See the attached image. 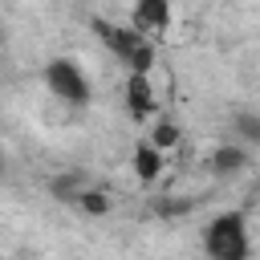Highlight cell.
<instances>
[{"label": "cell", "instance_id": "1", "mask_svg": "<svg viewBox=\"0 0 260 260\" xmlns=\"http://www.w3.org/2000/svg\"><path fill=\"white\" fill-rule=\"evenodd\" d=\"M93 32H98V37L106 41V49L126 65V73L150 77L154 61H158V49H154V41H150V37L134 32L130 24H114V20H106V16H93Z\"/></svg>", "mask_w": 260, "mask_h": 260}, {"label": "cell", "instance_id": "2", "mask_svg": "<svg viewBox=\"0 0 260 260\" xmlns=\"http://www.w3.org/2000/svg\"><path fill=\"white\" fill-rule=\"evenodd\" d=\"M203 252H207V260H248L252 256L248 215L236 211V207L215 211L203 228Z\"/></svg>", "mask_w": 260, "mask_h": 260}, {"label": "cell", "instance_id": "3", "mask_svg": "<svg viewBox=\"0 0 260 260\" xmlns=\"http://www.w3.org/2000/svg\"><path fill=\"white\" fill-rule=\"evenodd\" d=\"M45 85H49V93L57 98V102H65V106H89V77H85V69L73 61V57H53L49 65H45Z\"/></svg>", "mask_w": 260, "mask_h": 260}, {"label": "cell", "instance_id": "4", "mask_svg": "<svg viewBox=\"0 0 260 260\" xmlns=\"http://www.w3.org/2000/svg\"><path fill=\"white\" fill-rule=\"evenodd\" d=\"M126 114L134 122H154L158 118V98H154V81L150 77H138V73H126Z\"/></svg>", "mask_w": 260, "mask_h": 260}, {"label": "cell", "instance_id": "5", "mask_svg": "<svg viewBox=\"0 0 260 260\" xmlns=\"http://www.w3.org/2000/svg\"><path fill=\"white\" fill-rule=\"evenodd\" d=\"M171 20H175V12H171L167 0H142V4L130 8V28L142 32V37H150V41H154L158 32H167Z\"/></svg>", "mask_w": 260, "mask_h": 260}, {"label": "cell", "instance_id": "6", "mask_svg": "<svg viewBox=\"0 0 260 260\" xmlns=\"http://www.w3.org/2000/svg\"><path fill=\"white\" fill-rule=\"evenodd\" d=\"M248 146H240V142H223V146H215L211 154H207V167H211V175H219V179H236V175H244L248 171Z\"/></svg>", "mask_w": 260, "mask_h": 260}, {"label": "cell", "instance_id": "7", "mask_svg": "<svg viewBox=\"0 0 260 260\" xmlns=\"http://www.w3.org/2000/svg\"><path fill=\"white\" fill-rule=\"evenodd\" d=\"M130 167H134V175H138V183H158L162 179V167H167V154L162 150H154L146 138L134 146V154H130Z\"/></svg>", "mask_w": 260, "mask_h": 260}, {"label": "cell", "instance_id": "8", "mask_svg": "<svg viewBox=\"0 0 260 260\" xmlns=\"http://www.w3.org/2000/svg\"><path fill=\"white\" fill-rule=\"evenodd\" d=\"M89 187V175L85 171H65V175H53L49 179V195L61 199V203H77V195Z\"/></svg>", "mask_w": 260, "mask_h": 260}, {"label": "cell", "instance_id": "9", "mask_svg": "<svg viewBox=\"0 0 260 260\" xmlns=\"http://www.w3.org/2000/svg\"><path fill=\"white\" fill-rule=\"evenodd\" d=\"M146 142H150L154 150L171 154V150L183 142V130H179V122H175V118H154V122H150V130H146Z\"/></svg>", "mask_w": 260, "mask_h": 260}, {"label": "cell", "instance_id": "10", "mask_svg": "<svg viewBox=\"0 0 260 260\" xmlns=\"http://www.w3.org/2000/svg\"><path fill=\"white\" fill-rule=\"evenodd\" d=\"M73 207H77L81 215H110V207H114V203H110V195H106L102 187H93V183H89V187L77 195V203H73Z\"/></svg>", "mask_w": 260, "mask_h": 260}, {"label": "cell", "instance_id": "11", "mask_svg": "<svg viewBox=\"0 0 260 260\" xmlns=\"http://www.w3.org/2000/svg\"><path fill=\"white\" fill-rule=\"evenodd\" d=\"M232 130L240 134V146L248 142V146H260V114L256 110H240L236 118H232Z\"/></svg>", "mask_w": 260, "mask_h": 260}, {"label": "cell", "instance_id": "12", "mask_svg": "<svg viewBox=\"0 0 260 260\" xmlns=\"http://www.w3.org/2000/svg\"><path fill=\"white\" fill-rule=\"evenodd\" d=\"M4 167H8V162H4V146H0V175H4Z\"/></svg>", "mask_w": 260, "mask_h": 260}]
</instances>
